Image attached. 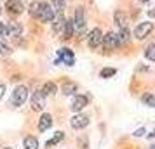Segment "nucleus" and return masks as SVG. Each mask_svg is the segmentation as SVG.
I'll return each mask as SVG.
<instances>
[{
	"label": "nucleus",
	"instance_id": "nucleus-1",
	"mask_svg": "<svg viewBox=\"0 0 155 149\" xmlns=\"http://www.w3.org/2000/svg\"><path fill=\"white\" fill-rule=\"evenodd\" d=\"M26 99H28V88L25 85L16 87L14 90H12V94H11V104L14 107L23 106V104L26 102Z\"/></svg>",
	"mask_w": 155,
	"mask_h": 149
},
{
	"label": "nucleus",
	"instance_id": "nucleus-2",
	"mask_svg": "<svg viewBox=\"0 0 155 149\" xmlns=\"http://www.w3.org/2000/svg\"><path fill=\"white\" fill-rule=\"evenodd\" d=\"M56 17V12L51 4L47 2H40V9H38V14H37V19L40 23H52V19Z\"/></svg>",
	"mask_w": 155,
	"mask_h": 149
},
{
	"label": "nucleus",
	"instance_id": "nucleus-3",
	"mask_svg": "<svg viewBox=\"0 0 155 149\" xmlns=\"http://www.w3.org/2000/svg\"><path fill=\"white\" fill-rule=\"evenodd\" d=\"M73 24H75V33H77L78 36H84L85 35V14H84V7H77V9H75Z\"/></svg>",
	"mask_w": 155,
	"mask_h": 149
},
{
	"label": "nucleus",
	"instance_id": "nucleus-4",
	"mask_svg": "<svg viewBox=\"0 0 155 149\" xmlns=\"http://www.w3.org/2000/svg\"><path fill=\"white\" fill-rule=\"evenodd\" d=\"M153 31V23L152 21H145V23H140L136 29H134V36L138 38V40H145L150 33Z\"/></svg>",
	"mask_w": 155,
	"mask_h": 149
},
{
	"label": "nucleus",
	"instance_id": "nucleus-5",
	"mask_svg": "<svg viewBox=\"0 0 155 149\" xmlns=\"http://www.w3.org/2000/svg\"><path fill=\"white\" fill-rule=\"evenodd\" d=\"M101 42H103V31L99 28H92L89 31V35H87V45L91 49H98Z\"/></svg>",
	"mask_w": 155,
	"mask_h": 149
},
{
	"label": "nucleus",
	"instance_id": "nucleus-6",
	"mask_svg": "<svg viewBox=\"0 0 155 149\" xmlns=\"http://www.w3.org/2000/svg\"><path fill=\"white\" fill-rule=\"evenodd\" d=\"M101 45H103V49H105V50H115V49L120 45L117 33L108 31L106 35H103V42H101Z\"/></svg>",
	"mask_w": 155,
	"mask_h": 149
},
{
	"label": "nucleus",
	"instance_id": "nucleus-7",
	"mask_svg": "<svg viewBox=\"0 0 155 149\" xmlns=\"http://www.w3.org/2000/svg\"><path fill=\"white\" fill-rule=\"evenodd\" d=\"M30 106H31L33 111H42L44 107H45V95L42 94V90L31 94V97H30Z\"/></svg>",
	"mask_w": 155,
	"mask_h": 149
},
{
	"label": "nucleus",
	"instance_id": "nucleus-8",
	"mask_svg": "<svg viewBox=\"0 0 155 149\" xmlns=\"http://www.w3.org/2000/svg\"><path fill=\"white\" fill-rule=\"evenodd\" d=\"M56 63H64L66 66H73V64H75V56H73V52H71L70 49L63 47V49L58 50V59H56Z\"/></svg>",
	"mask_w": 155,
	"mask_h": 149
},
{
	"label": "nucleus",
	"instance_id": "nucleus-9",
	"mask_svg": "<svg viewBox=\"0 0 155 149\" xmlns=\"http://www.w3.org/2000/svg\"><path fill=\"white\" fill-rule=\"evenodd\" d=\"M89 101H91V97H87V95H82V94H78V95H75L73 97V101H71V111L73 113H78V111H82L87 104H89Z\"/></svg>",
	"mask_w": 155,
	"mask_h": 149
},
{
	"label": "nucleus",
	"instance_id": "nucleus-10",
	"mask_svg": "<svg viewBox=\"0 0 155 149\" xmlns=\"http://www.w3.org/2000/svg\"><path fill=\"white\" fill-rule=\"evenodd\" d=\"M70 125L75 128V130H82V128H85L89 125V118H87L85 114H75V116H71Z\"/></svg>",
	"mask_w": 155,
	"mask_h": 149
},
{
	"label": "nucleus",
	"instance_id": "nucleus-11",
	"mask_svg": "<svg viewBox=\"0 0 155 149\" xmlns=\"http://www.w3.org/2000/svg\"><path fill=\"white\" fill-rule=\"evenodd\" d=\"M5 9H7V11H9L12 16H19L23 11H25V5H23L21 0H7Z\"/></svg>",
	"mask_w": 155,
	"mask_h": 149
},
{
	"label": "nucleus",
	"instance_id": "nucleus-12",
	"mask_svg": "<svg viewBox=\"0 0 155 149\" xmlns=\"http://www.w3.org/2000/svg\"><path fill=\"white\" fill-rule=\"evenodd\" d=\"M113 21L117 24V28L122 29V28H127L129 26V16L124 12V11H115L113 14Z\"/></svg>",
	"mask_w": 155,
	"mask_h": 149
},
{
	"label": "nucleus",
	"instance_id": "nucleus-13",
	"mask_svg": "<svg viewBox=\"0 0 155 149\" xmlns=\"http://www.w3.org/2000/svg\"><path fill=\"white\" fill-rule=\"evenodd\" d=\"M64 23H66V17H64L61 12H58V16L52 19V31H54L56 35H61V33H63Z\"/></svg>",
	"mask_w": 155,
	"mask_h": 149
},
{
	"label": "nucleus",
	"instance_id": "nucleus-14",
	"mask_svg": "<svg viewBox=\"0 0 155 149\" xmlns=\"http://www.w3.org/2000/svg\"><path fill=\"white\" fill-rule=\"evenodd\" d=\"M23 33V26H21V23H9V26H7V35L11 36V38H19Z\"/></svg>",
	"mask_w": 155,
	"mask_h": 149
},
{
	"label": "nucleus",
	"instance_id": "nucleus-15",
	"mask_svg": "<svg viewBox=\"0 0 155 149\" xmlns=\"http://www.w3.org/2000/svg\"><path fill=\"white\" fill-rule=\"evenodd\" d=\"M73 35H75V24H73V19H66L64 29H63V33H61V38H63V40H70Z\"/></svg>",
	"mask_w": 155,
	"mask_h": 149
},
{
	"label": "nucleus",
	"instance_id": "nucleus-16",
	"mask_svg": "<svg viewBox=\"0 0 155 149\" xmlns=\"http://www.w3.org/2000/svg\"><path fill=\"white\" fill-rule=\"evenodd\" d=\"M52 127V116L49 113H44L40 116V120H38V130L40 132H45V130H49Z\"/></svg>",
	"mask_w": 155,
	"mask_h": 149
},
{
	"label": "nucleus",
	"instance_id": "nucleus-17",
	"mask_svg": "<svg viewBox=\"0 0 155 149\" xmlns=\"http://www.w3.org/2000/svg\"><path fill=\"white\" fill-rule=\"evenodd\" d=\"M117 36H119V43H120V45H124V43H129V42H131V31H129V28L119 29Z\"/></svg>",
	"mask_w": 155,
	"mask_h": 149
},
{
	"label": "nucleus",
	"instance_id": "nucleus-18",
	"mask_svg": "<svg viewBox=\"0 0 155 149\" xmlns=\"http://www.w3.org/2000/svg\"><path fill=\"white\" fill-rule=\"evenodd\" d=\"M58 92V85L54 83V82H45L42 87V94L44 95H52V94Z\"/></svg>",
	"mask_w": 155,
	"mask_h": 149
},
{
	"label": "nucleus",
	"instance_id": "nucleus-19",
	"mask_svg": "<svg viewBox=\"0 0 155 149\" xmlns=\"http://www.w3.org/2000/svg\"><path fill=\"white\" fill-rule=\"evenodd\" d=\"M61 92L64 95H73V94L77 92V85L73 83V82H64L63 87H61Z\"/></svg>",
	"mask_w": 155,
	"mask_h": 149
},
{
	"label": "nucleus",
	"instance_id": "nucleus-20",
	"mask_svg": "<svg viewBox=\"0 0 155 149\" xmlns=\"http://www.w3.org/2000/svg\"><path fill=\"white\" fill-rule=\"evenodd\" d=\"M23 147L25 149H38V141H37L35 137H25V141H23Z\"/></svg>",
	"mask_w": 155,
	"mask_h": 149
},
{
	"label": "nucleus",
	"instance_id": "nucleus-21",
	"mask_svg": "<svg viewBox=\"0 0 155 149\" xmlns=\"http://www.w3.org/2000/svg\"><path fill=\"white\" fill-rule=\"evenodd\" d=\"M64 139V134L63 132H56V135L51 139V141H47V144H45V147H52V146H56V144H59V142Z\"/></svg>",
	"mask_w": 155,
	"mask_h": 149
},
{
	"label": "nucleus",
	"instance_id": "nucleus-22",
	"mask_svg": "<svg viewBox=\"0 0 155 149\" xmlns=\"http://www.w3.org/2000/svg\"><path fill=\"white\" fill-rule=\"evenodd\" d=\"M51 5L54 9V12H63L64 7H66V0H52Z\"/></svg>",
	"mask_w": 155,
	"mask_h": 149
},
{
	"label": "nucleus",
	"instance_id": "nucleus-23",
	"mask_svg": "<svg viewBox=\"0 0 155 149\" xmlns=\"http://www.w3.org/2000/svg\"><path fill=\"white\" fill-rule=\"evenodd\" d=\"M38 9H40V2L38 0H35V2H31L30 4V7H28V12L31 17H35L37 19V14H38Z\"/></svg>",
	"mask_w": 155,
	"mask_h": 149
},
{
	"label": "nucleus",
	"instance_id": "nucleus-24",
	"mask_svg": "<svg viewBox=\"0 0 155 149\" xmlns=\"http://www.w3.org/2000/svg\"><path fill=\"white\" fill-rule=\"evenodd\" d=\"M145 57L148 61H155V43H150L145 49Z\"/></svg>",
	"mask_w": 155,
	"mask_h": 149
},
{
	"label": "nucleus",
	"instance_id": "nucleus-25",
	"mask_svg": "<svg viewBox=\"0 0 155 149\" xmlns=\"http://www.w3.org/2000/svg\"><path fill=\"white\" fill-rule=\"evenodd\" d=\"M141 102L145 104V106H150V107H155V97L152 94H145L143 97H141Z\"/></svg>",
	"mask_w": 155,
	"mask_h": 149
},
{
	"label": "nucleus",
	"instance_id": "nucleus-26",
	"mask_svg": "<svg viewBox=\"0 0 155 149\" xmlns=\"http://www.w3.org/2000/svg\"><path fill=\"white\" fill-rule=\"evenodd\" d=\"M115 73H117L115 68H103V70L99 71V76H101V78H112Z\"/></svg>",
	"mask_w": 155,
	"mask_h": 149
},
{
	"label": "nucleus",
	"instance_id": "nucleus-27",
	"mask_svg": "<svg viewBox=\"0 0 155 149\" xmlns=\"http://www.w3.org/2000/svg\"><path fill=\"white\" fill-rule=\"evenodd\" d=\"M11 54V49H9L7 45H5V42L0 38V56H9Z\"/></svg>",
	"mask_w": 155,
	"mask_h": 149
},
{
	"label": "nucleus",
	"instance_id": "nucleus-28",
	"mask_svg": "<svg viewBox=\"0 0 155 149\" xmlns=\"http://www.w3.org/2000/svg\"><path fill=\"white\" fill-rule=\"evenodd\" d=\"M145 134H147V130H145V128H138L133 135H134V137H141V135H145Z\"/></svg>",
	"mask_w": 155,
	"mask_h": 149
},
{
	"label": "nucleus",
	"instance_id": "nucleus-29",
	"mask_svg": "<svg viewBox=\"0 0 155 149\" xmlns=\"http://www.w3.org/2000/svg\"><path fill=\"white\" fill-rule=\"evenodd\" d=\"M2 35H7V26L4 23H0V36Z\"/></svg>",
	"mask_w": 155,
	"mask_h": 149
},
{
	"label": "nucleus",
	"instance_id": "nucleus-30",
	"mask_svg": "<svg viewBox=\"0 0 155 149\" xmlns=\"http://www.w3.org/2000/svg\"><path fill=\"white\" fill-rule=\"evenodd\" d=\"M4 94H5V85H0V99L4 97Z\"/></svg>",
	"mask_w": 155,
	"mask_h": 149
},
{
	"label": "nucleus",
	"instance_id": "nucleus-31",
	"mask_svg": "<svg viewBox=\"0 0 155 149\" xmlns=\"http://www.w3.org/2000/svg\"><path fill=\"white\" fill-rule=\"evenodd\" d=\"M148 137H150V139H153V137H155V128H153V132H152V134H148Z\"/></svg>",
	"mask_w": 155,
	"mask_h": 149
},
{
	"label": "nucleus",
	"instance_id": "nucleus-32",
	"mask_svg": "<svg viewBox=\"0 0 155 149\" xmlns=\"http://www.w3.org/2000/svg\"><path fill=\"white\" fill-rule=\"evenodd\" d=\"M140 2H141V4H145V2H148V0H140Z\"/></svg>",
	"mask_w": 155,
	"mask_h": 149
},
{
	"label": "nucleus",
	"instance_id": "nucleus-33",
	"mask_svg": "<svg viewBox=\"0 0 155 149\" xmlns=\"http://www.w3.org/2000/svg\"><path fill=\"white\" fill-rule=\"evenodd\" d=\"M150 149H155V146H150Z\"/></svg>",
	"mask_w": 155,
	"mask_h": 149
},
{
	"label": "nucleus",
	"instance_id": "nucleus-34",
	"mask_svg": "<svg viewBox=\"0 0 155 149\" xmlns=\"http://www.w3.org/2000/svg\"><path fill=\"white\" fill-rule=\"evenodd\" d=\"M4 149H12V147H4Z\"/></svg>",
	"mask_w": 155,
	"mask_h": 149
},
{
	"label": "nucleus",
	"instance_id": "nucleus-35",
	"mask_svg": "<svg viewBox=\"0 0 155 149\" xmlns=\"http://www.w3.org/2000/svg\"><path fill=\"white\" fill-rule=\"evenodd\" d=\"M0 12H2V5H0Z\"/></svg>",
	"mask_w": 155,
	"mask_h": 149
}]
</instances>
